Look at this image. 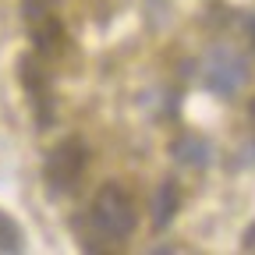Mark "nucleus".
<instances>
[{"instance_id":"1","label":"nucleus","mask_w":255,"mask_h":255,"mask_svg":"<svg viewBox=\"0 0 255 255\" xmlns=\"http://www.w3.org/2000/svg\"><path fill=\"white\" fill-rule=\"evenodd\" d=\"M92 223L107 238H128L135 231V202L121 184H103L92 199Z\"/></svg>"},{"instance_id":"2","label":"nucleus","mask_w":255,"mask_h":255,"mask_svg":"<svg viewBox=\"0 0 255 255\" xmlns=\"http://www.w3.org/2000/svg\"><path fill=\"white\" fill-rule=\"evenodd\" d=\"M85 145L82 138H64L53 145V152L46 156V181L53 184V191H71L85 170Z\"/></svg>"},{"instance_id":"3","label":"nucleus","mask_w":255,"mask_h":255,"mask_svg":"<svg viewBox=\"0 0 255 255\" xmlns=\"http://www.w3.org/2000/svg\"><path fill=\"white\" fill-rule=\"evenodd\" d=\"M248 82V68L245 60L231 50H216L206 64V89L216 96H234L241 85Z\"/></svg>"},{"instance_id":"4","label":"nucleus","mask_w":255,"mask_h":255,"mask_svg":"<svg viewBox=\"0 0 255 255\" xmlns=\"http://www.w3.org/2000/svg\"><path fill=\"white\" fill-rule=\"evenodd\" d=\"M18 75H21V82H25L28 96H32V107H36V121L46 128V124L53 121V110H50V89H46V71H39L36 57L25 53V57L18 60Z\"/></svg>"},{"instance_id":"5","label":"nucleus","mask_w":255,"mask_h":255,"mask_svg":"<svg viewBox=\"0 0 255 255\" xmlns=\"http://www.w3.org/2000/svg\"><path fill=\"white\" fill-rule=\"evenodd\" d=\"M177 206H181V191H177V184H174V181H163V184H159V191H156V199H152V223H156L159 231L170 227V220H174Z\"/></svg>"},{"instance_id":"6","label":"nucleus","mask_w":255,"mask_h":255,"mask_svg":"<svg viewBox=\"0 0 255 255\" xmlns=\"http://www.w3.org/2000/svg\"><path fill=\"white\" fill-rule=\"evenodd\" d=\"M174 156L181 159V163H188V167H206L209 163V145L202 142V138H177L174 142Z\"/></svg>"},{"instance_id":"7","label":"nucleus","mask_w":255,"mask_h":255,"mask_svg":"<svg viewBox=\"0 0 255 255\" xmlns=\"http://www.w3.org/2000/svg\"><path fill=\"white\" fill-rule=\"evenodd\" d=\"M21 248H25L21 227H18L7 213H0V252H21Z\"/></svg>"},{"instance_id":"8","label":"nucleus","mask_w":255,"mask_h":255,"mask_svg":"<svg viewBox=\"0 0 255 255\" xmlns=\"http://www.w3.org/2000/svg\"><path fill=\"white\" fill-rule=\"evenodd\" d=\"M241 248L245 252H255V223L248 227V234H245V241H241Z\"/></svg>"},{"instance_id":"9","label":"nucleus","mask_w":255,"mask_h":255,"mask_svg":"<svg viewBox=\"0 0 255 255\" xmlns=\"http://www.w3.org/2000/svg\"><path fill=\"white\" fill-rule=\"evenodd\" d=\"M245 28H248V36H252V43H255V14H248V18H245Z\"/></svg>"},{"instance_id":"10","label":"nucleus","mask_w":255,"mask_h":255,"mask_svg":"<svg viewBox=\"0 0 255 255\" xmlns=\"http://www.w3.org/2000/svg\"><path fill=\"white\" fill-rule=\"evenodd\" d=\"M248 110H252V121H255V100H252V107H248Z\"/></svg>"}]
</instances>
